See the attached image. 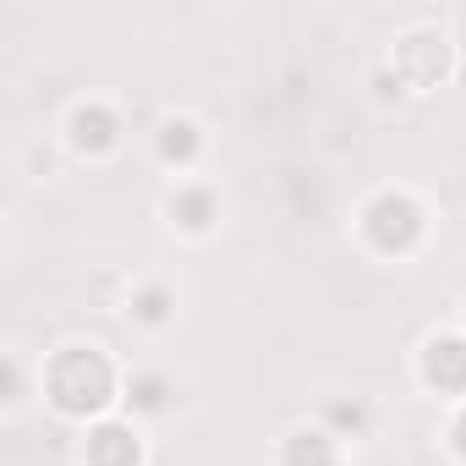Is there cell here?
I'll use <instances>...</instances> for the list:
<instances>
[{
    "label": "cell",
    "mask_w": 466,
    "mask_h": 466,
    "mask_svg": "<svg viewBox=\"0 0 466 466\" xmlns=\"http://www.w3.org/2000/svg\"><path fill=\"white\" fill-rule=\"evenodd\" d=\"M455 450H461V455H466V417H461V422H455Z\"/></svg>",
    "instance_id": "9"
},
{
    "label": "cell",
    "mask_w": 466,
    "mask_h": 466,
    "mask_svg": "<svg viewBox=\"0 0 466 466\" xmlns=\"http://www.w3.org/2000/svg\"><path fill=\"white\" fill-rule=\"evenodd\" d=\"M159 313H165V297H159V291H148V297H143V319H159Z\"/></svg>",
    "instance_id": "8"
},
{
    "label": "cell",
    "mask_w": 466,
    "mask_h": 466,
    "mask_svg": "<svg viewBox=\"0 0 466 466\" xmlns=\"http://www.w3.org/2000/svg\"><path fill=\"white\" fill-rule=\"evenodd\" d=\"M422 373H428V384H439V390H466V340H455V335L428 340Z\"/></svg>",
    "instance_id": "3"
},
{
    "label": "cell",
    "mask_w": 466,
    "mask_h": 466,
    "mask_svg": "<svg viewBox=\"0 0 466 466\" xmlns=\"http://www.w3.org/2000/svg\"><path fill=\"white\" fill-rule=\"evenodd\" d=\"M417 230H422V214H417V203H411V198L384 192V198L368 208V237H373L384 253L411 248V242H417Z\"/></svg>",
    "instance_id": "2"
},
{
    "label": "cell",
    "mask_w": 466,
    "mask_h": 466,
    "mask_svg": "<svg viewBox=\"0 0 466 466\" xmlns=\"http://www.w3.org/2000/svg\"><path fill=\"white\" fill-rule=\"evenodd\" d=\"M50 395L61 411L72 417H88L110 400V362L94 351V346H72L50 362Z\"/></svg>",
    "instance_id": "1"
},
{
    "label": "cell",
    "mask_w": 466,
    "mask_h": 466,
    "mask_svg": "<svg viewBox=\"0 0 466 466\" xmlns=\"http://www.w3.org/2000/svg\"><path fill=\"white\" fill-rule=\"evenodd\" d=\"M88 466H137V439H132V428H121V422L94 428V439H88Z\"/></svg>",
    "instance_id": "4"
},
{
    "label": "cell",
    "mask_w": 466,
    "mask_h": 466,
    "mask_svg": "<svg viewBox=\"0 0 466 466\" xmlns=\"http://www.w3.org/2000/svg\"><path fill=\"white\" fill-rule=\"evenodd\" d=\"M176 208H181V225H192V230H203V225H208V198H203V192H187Z\"/></svg>",
    "instance_id": "6"
},
{
    "label": "cell",
    "mask_w": 466,
    "mask_h": 466,
    "mask_svg": "<svg viewBox=\"0 0 466 466\" xmlns=\"http://www.w3.org/2000/svg\"><path fill=\"white\" fill-rule=\"evenodd\" d=\"M286 466H335L329 439H324V433H291V444H286Z\"/></svg>",
    "instance_id": "5"
},
{
    "label": "cell",
    "mask_w": 466,
    "mask_h": 466,
    "mask_svg": "<svg viewBox=\"0 0 466 466\" xmlns=\"http://www.w3.org/2000/svg\"><path fill=\"white\" fill-rule=\"evenodd\" d=\"M192 148V127L187 121H170L165 127V154H187Z\"/></svg>",
    "instance_id": "7"
}]
</instances>
